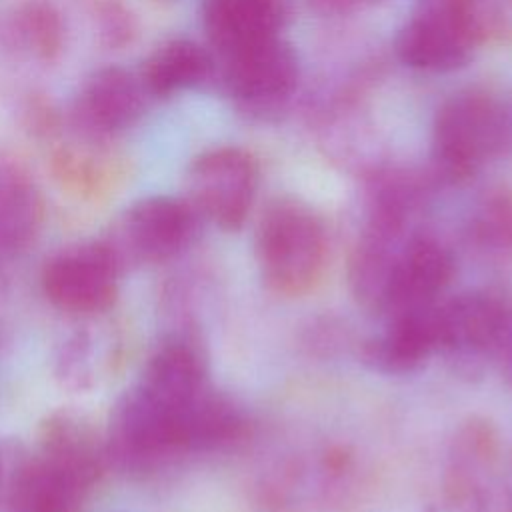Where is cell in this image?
Here are the masks:
<instances>
[{
  "instance_id": "24",
  "label": "cell",
  "mask_w": 512,
  "mask_h": 512,
  "mask_svg": "<svg viewBox=\"0 0 512 512\" xmlns=\"http://www.w3.org/2000/svg\"><path fill=\"white\" fill-rule=\"evenodd\" d=\"M98 42L108 50H120L134 42L138 22L130 6L122 0H98L92 12Z\"/></svg>"
},
{
  "instance_id": "31",
  "label": "cell",
  "mask_w": 512,
  "mask_h": 512,
  "mask_svg": "<svg viewBox=\"0 0 512 512\" xmlns=\"http://www.w3.org/2000/svg\"><path fill=\"white\" fill-rule=\"evenodd\" d=\"M506 512H512V510H510V508H508V506H506Z\"/></svg>"
},
{
  "instance_id": "14",
  "label": "cell",
  "mask_w": 512,
  "mask_h": 512,
  "mask_svg": "<svg viewBox=\"0 0 512 512\" xmlns=\"http://www.w3.org/2000/svg\"><path fill=\"white\" fill-rule=\"evenodd\" d=\"M290 0H202L200 22L214 54L284 36Z\"/></svg>"
},
{
  "instance_id": "22",
  "label": "cell",
  "mask_w": 512,
  "mask_h": 512,
  "mask_svg": "<svg viewBox=\"0 0 512 512\" xmlns=\"http://www.w3.org/2000/svg\"><path fill=\"white\" fill-rule=\"evenodd\" d=\"M42 218L40 196L24 168L0 152V260L24 250Z\"/></svg>"
},
{
  "instance_id": "25",
  "label": "cell",
  "mask_w": 512,
  "mask_h": 512,
  "mask_svg": "<svg viewBox=\"0 0 512 512\" xmlns=\"http://www.w3.org/2000/svg\"><path fill=\"white\" fill-rule=\"evenodd\" d=\"M482 40L512 38V0H462Z\"/></svg>"
},
{
  "instance_id": "23",
  "label": "cell",
  "mask_w": 512,
  "mask_h": 512,
  "mask_svg": "<svg viewBox=\"0 0 512 512\" xmlns=\"http://www.w3.org/2000/svg\"><path fill=\"white\" fill-rule=\"evenodd\" d=\"M108 346L110 342L100 344V338L88 330L72 334L66 342H62L56 356V378L68 388L86 390L94 386L112 360Z\"/></svg>"
},
{
  "instance_id": "8",
  "label": "cell",
  "mask_w": 512,
  "mask_h": 512,
  "mask_svg": "<svg viewBox=\"0 0 512 512\" xmlns=\"http://www.w3.org/2000/svg\"><path fill=\"white\" fill-rule=\"evenodd\" d=\"M482 42L462 0H422L400 26L394 50L406 68L446 74L464 68Z\"/></svg>"
},
{
  "instance_id": "20",
  "label": "cell",
  "mask_w": 512,
  "mask_h": 512,
  "mask_svg": "<svg viewBox=\"0 0 512 512\" xmlns=\"http://www.w3.org/2000/svg\"><path fill=\"white\" fill-rule=\"evenodd\" d=\"M2 44L34 64H52L66 50L68 26L48 0H24L12 6L0 26Z\"/></svg>"
},
{
  "instance_id": "16",
  "label": "cell",
  "mask_w": 512,
  "mask_h": 512,
  "mask_svg": "<svg viewBox=\"0 0 512 512\" xmlns=\"http://www.w3.org/2000/svg\"><path fill=\"white\" fill-rule=\"evenodd\" d=\"M136 384L180 414L210 386L208 362L198 338L190 332L166 338L150 354Z\"/></svg>"
},
{
  "instance_id": "29",
  "label": "cell",
  "mask_w": 512,
  "mask_h": 512,
  "mask_svg": "<svg viewBox=\"0 0 512 512\" xmlns=\"http://www.w3.org/2000/svg\"><path fill=\"white\" fill-rule=\"evenodd\" d=\"M16 456H6V450L0 446V498H2V492H4V486H6V478H8V472H10V466L14 462Z\"/></svg>"
},
{
  "instance_id": "4",
  "label": "cell",
  "mask_w": 512,
  "mask_h": 512,
  "mask_svg": "<svg viewBox=\"0 0 512 512\" xmlns=\"http://www.w3.org/2000/svg\"><path fill=\"white\" fill-rule=\"evenodd\" d=\"M502 444L496 426L482 416L464 420L448 440L438 512H506Z\"/></svg>"
},
{
  "instance_id": "2",
  "label": "cell",
  "mask_w": 512,
  "mask_h": 512,
  "mask_svg": "<svg viewBox=\"0 0 512 512\" xmlns=\"http://www.w3.org/2000/svg\"><path fill=\"white\" fill-rule=\"evenodd\" d=\"M508 132V110L494 94L478 88L454 92L432 118L428 174L436 186L472 180L500 154Z\"/></svg>"
},
{
  "instance_id": "27",
  "label": "cell",
  "mask_w": 512,
  "mask_h": 512,
  "mask_svg": "<svg viewBox=\"0 0 512 512\" xmlns=\"http://www.w3.org/2000/svg\"><path fill=\"white\" fill-rule=\"evenodd\" d=\"M374 2L376 0H306L310 10H314L320 16H326V18L352 16V14L362 12L364 8L372 6Z\"/></svg>"
},
{
  "instance_id": "7",
  "label": "cell",
  "mask_w": 512,
  "mask_h": 512,
  "mask_svg": "<svg viewBox=\"0 0 512 512\" xmlns=\"http://www.w3.org/2000/svg\"><path fill=\"white\" fill-rule=\"evenodd\" d=\"M202 218L186 198L146 196L130 204L102 238L120 268L162 264L196 238Z\"/></svg>"
},
{
  "instance_id": "28",
  "label": "cell",
  "mask_w": 512,
  "mask_h": 512,
  "mask_svg": "<svg viewBox=\"0 0 512 512\" xmlns=\"http://www.w3.org/2000/svg\"><path fill=\"white\" fill-rule=\"evenodd\" d=\"M494 366L500 370L502 378L512 386V306L504 324V332L500 338V346L496 352Z\"/></svg>"
},
{
  "instance_id": "15",
  "label": "cell",
  "mask_w": 512,
  "mask_h": 512,
  "mask_svg": "<svg viewBox=\"0 0 512 512\" xmlns=\"http://www.w3.org/2000/svg\"><path fill=\"white\" fill-rule=\"evenodd\" d=\"M90 490L82 480L36 452L14 458L0 498V512H80Z\"/></svg>"
},
{
  "instance_id": "9",
  "label": "cell",
  "mask_w": 512,
  "mask_h": 512,
  "mask_svg": "<svg viewBox=\"0 0 512 512\" xmlns=\"http://www.w3.org/2000/svg\"><path fill=\"white\" fill-rule=\"evenodd\" d=\"M260 186V166L240 146H212L186 170V200L202 220L234 232L248 220Z\"/></svg>"
},
{
  "instance_id": "11",
  "label": "cell",
  "mask_w": 512,
  "mask_h": 512,
  "mask_svg": "<svg viewBox=\"0 0 512 512\" xmlns=\"http://www.w3.org/2000/svg\"><path fill=\"white\" fill-rule=\"evenodd\" d=\"M148 100L138 72L104 66L84 78L72 102L70 122L78 136L108 144L140 122Z\"/></svg>"
},
{
  "instance_id": "6",
  "label": "cell",
  "mask_w": 512,
  "mask_h": 512,
  "mask_svg": "<svg viewBox=\"0 0 512 512\" xmlns=\"http://www.w3.org/2000/svg\"><path fill=\"white\" fill-rule=\"evenodd\" d=\"M104 440L108 464L128 474H152L186 456L180 414L148 394L140 384H134L118 398Z\"/></svg>"
},
{
  "instance_id": "21",
  "label": "cell",
  "mask_w": 512,
  "mask_h": 512,
  "mask_svg": "<svg viewBox=\"0 0 512 512\" xmlns=\"http://www.w3.org/2000/svg\"><path fill=\"white\" fill-rule=\"evenodd\" d=\"M462 240L484 264H512V188L490 186L476 196L464 218Z\"/></svg>"
},
{
  "instance_id": "10",
  "label": "cell",
  "mask_w": 512,
  "mask_h": 512,
  "mask_svg": "<svg viewBox=\"0 0 512 512\" xmlns=\"http://www.w3.org/2000/svg\"><path fill=\"white\" fill-rule=\"evenodd\" d=\"M120 274L122 268L104 240H90L58 250L46 262L40 284L54 308L94 316L112 306Z\"/></svg>"
},
{
  "instance_id": "17",
  "label": "cell",
  "mask_w": 512,
  "mask_h": 512,
  "mask_svg": "<svg viewBox=\"0 0 512 512\" xmlns=\"http://www.w3.org/2000/svg\"><path fill=\"white\" fill-rule=\"evenodd\" d=\"M38 454L94 488L108 466L106 440L76 412H52L38 432Z\"/></svg>"
},
{
  "instance_id": "30",
  "label": "cell",
  "mask_w": 512,
  "mask_h": 512,
  "mask_svg": "<svg viewBox=\"0 0 512 512\" xmlns=\"http://www.w3.org/2000/svg\"><path fill=\"white\" fill-rule=\"evenodd\" d=\"M508 480H506V504L512 508V448L508 454Z\"/></svg>"
},
{
  "instance_id": "19",
  "label": "cell",
  "mask_w": 512,
  "mask_h": 512,
  "mask_svg": "<svg viewBox=\"0 0 512 512\" xmlns=\"http://www.w3.org/2000/svg\"><path fill=\"white\" fill-rule=\"evenodd\" d=\"M138 78L148 98L166 100L210 84L214 78V54L192 38H170L142 60Z\"/></svg>"
},
{
  "instance_id": "13",
  "label": "cell",
  "mask_w": 512,
  "mask_h": 512,
  "mask_svg": "<svg viewBox=\"0 0 512 512\" xmlns=\"http://www.w3.org/2000/svg\"><path fill=\"white\" fill-rule=\"evenodd\" d=\"M438 304L384 316L380 330L358 344L360 362L384 376L422 370L430 358L438 356Z\"/></svg>"
},
{
  "instance_id": "18",
  "label": "cell",
  "mask_w": 512,
  "mask_h": 512,
  "mask_svg": "<svg viewBox=\"0 0 512 512\" xmlns=\"http://www.w3.org/2000/svg\"><path fill=\"white\" fill-rule=\"evenodd\" d=\"M252 432L246 410L212 384L180 412V436L186 454L226 452Z\"/></svg>"
},
{
  "instance_id": "5",
  "label": "cell",
  "mask_w": 512,
  "mask_h": 512,
  "mask_svg": "<svg viewBox=\"0 0 512 512\" xmlns=\"http://www.w3.org/2000/svg\"><path fill=\"white\" fill-rule=\"evenodd\" d=\"M512 302L494 288H468L438 304V356L452 374L480 378L494 364Z\"/></svg>"
},
{
  "instance_id": "3",
  "label": "cell",
  "mask_w": 512,
  "mask_h": 512,
  "mask_svg": "<svg viewBox=\"0 0 512 512\" xmlns=\"http://www.w3.org/2000/svg\"><path fill=\"white\" fill-rule=\"evenodd\" d=\"M300 76L298 52L284 36L214 54L212 84L248 120L266 122L286 112Z\"/></svg>"
},
{
  "instance_id": "1",
  "label": "cell",
  "mask_w": 512,
  "mask_h": 512,
  "mask_svg": "<svg viewBox=\"0 0 512 512\" xmlns=\"http://www.w3.org/2000/svg\"><path fill=\"white\" fill-rule=\"evenodd\" d=\"M328 228L320 212L298 196H278L254 230V258L262 284L276 296L300 298L316 288L328 264Z\"/></svg>"
},
{
  "instance_id": "26",
  "label": "cell",
  "mask_w": 512,
  "mask_h": 512,
  "mask_svg": "<svg viewBox=\"0 0 512 512\" xmlns=\"http://www.w3.org/2000/svg\"><path fill=\"white\" fill-rule=\"evenodd\" d=\"M304 342L310 350L318 354H332L334 350L348 342V336L340 324H334L332 320H320L318 324L310 326Z\"/></svg>"
},
{
  "instance_id": "12",
  "label": "cell",
  "mask_w": 512,
  "mask_h": 512,
  "mask_svg": "<svg viewBox=\"0 0 512 512\" xmlns=\"http://www.w3.org/2000/svg\"><path fill=\"white\" fill-rule=\"evenodd\" d=\"M456 274L454 250L434 232L418 228L400 248L376 316L438 304Z\"/></svg>"
}]
</instances>
